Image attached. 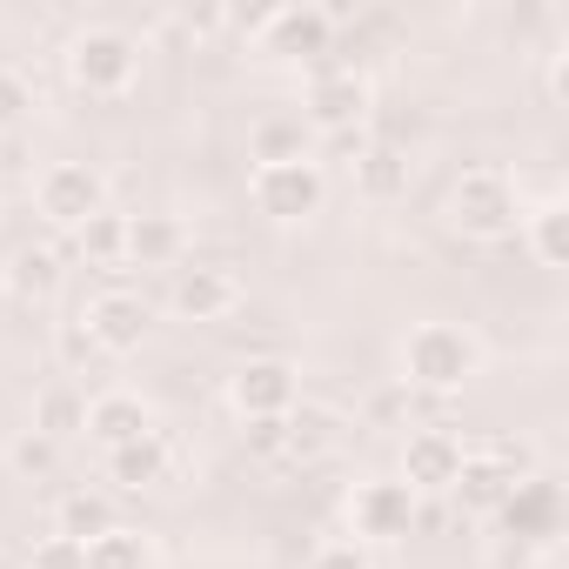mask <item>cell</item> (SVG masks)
<instances>
[{"label": "cell", "mask_w": 569, "mask_h": 569, "mask_svg": "<svg viewBox=\"0 0 569 569\" xmlns=\"http://www.w3.org/2000/svg\"><path fill=\"white\" fill-rule=\"evenodd\" d=\"M396 382L416 389V396H462L476 376H482V336L462 329V322H416L402 342H396Z\"/></svg>", "instance_id": "cell-1"}, {"label": "cell", "mask_w": 569, "mask_h": 569, "mask_svg": "<svg viewBox=\"0 0 569 569\" xmlns=\"http://www.w3.org/2000/svg\"><path fill=\"white\" fill-rule=\"evenodd\" d=\"M141 61H148L141 34H128V28H114V21H88V28H74L68 48H61V74H68V88L88 94V101H128L134 81H141Z\"/></svg>", "instance_id": "cell-2"}, {"label": "cell", "mask_w": 569, "mask_h": 569, "mask_svg": "<svg viewBox=\"0 0 569 569\" xmlns=\"http://www.w3.org/2000/svg\"><path fill=\"white\" fill-rule=\"evenodd\" d=\"M522 181L509 174V168H496V161H476V168H462L456 174V188H449V228L462 234V241H509L516 234V221H522Z\"/></svg>", "instance_id": "cell-3"}, {"label": "cell", "mask_w": 569, "mask_h": 569, "mask_svg": "<svg viewBox=\"0 0 569 569\" xmlns=\"http://www.w3.org/2000/svg\"><path fill=\"white\" fill-rule=\"evenodd\" d=\"M336 28H342V8H322V0H281V8H268L248 34H254V61L322 68L336 54Z\"/></svg>", "instance_id": "cell-4"}, {"label": "cell", "mask_w": 569, "mask_h": 569, "mask_svg": "<svg viewBox=\"0 0 569 569\" xmlns=\"http://www.w3.org/2000/svg\"><path fill=\"white\" fill-rule=\"evenodd\" d=\"M248 201L261 221L274 228H296L316 221L329 201V168L322 161H274V168H248Z\"/></svg>", "instance_id": "cell-5"}, {"label": "cell", "mask_w": 569, "mask_h": 569, "mask_svg": "<svg viewBox=\"0 0 569 569\" xmlns=\"http://www.w3.org/2000/svg\"><path fill=\"white\" fill-rule=\"evenodd\" d=\"M369 108H376V88L356 61H322L309 68L302 81V121L309 134H336V128H369Z\"/></svg>", "instance_id": "cell-6"}, {"label": "cell", "mask_w": 569, "mask_h": 569, "mask_svg": "<svg viewBox=\"0 0 569 569\" xmlns=\"http://www.w3.org/2000/svg\"><path fill=\"white\" fill-rule=\"evenodd\" d=\"M34 208H41L48 228L74 234L81 221H94L108 208V174L94 161H48L41 181H34Z\"/></svg>", "instance_id": "cell-7"}, {"label": "cell", "mask_w": 569, "mask_h": 569, "mask_svg": "<svg viewBox=\"0 0 569 569\" xmlns=\"http://www.w3.org/2000/svg\"><path fill=\"white\" fill-rule=\"evenodd\" d=\"M296 402H302V369L289 356H248L228 376V409L241 422H281Z\"/></svg>", "instance_id": "cell-8"}, {"label": "cell", "mask_w": 569, "mask_h": 569, "mask_svg": "<svg viewBox=\"0 0 569 569\" xmlns=\"http://www.w3.org/2000/svg\"><path fill=\"white\" fill-rule=\"evenodd\" d=\"M416 509H422V496L402 482V476H369V482H356L349 489V542H402L409 529H416Z\"/></svg>", "instance_id": "cell-9"}, {"label": "cell", "mask_w": 569, "mask_h": 569, "mask_svg": "<svg viewBox=\"0 0 569 569\" xmlns=\"http://www.w3.org/2000/svg\"><path fill=\"white\" fill-rule=\"evenodd\" d=\"M241 309V281L228 274V268H214V261H181L174 274H168V316L174 322H228Z\"/></svg>", "instance_id": "cell-10"}, {"label": "cell", "mask_w": 569, "mask_h": 569, "mask_svg": "<svg viewBox=\"0 0 569 569\" xmlns=\"http://www.w3.org/2000/svg\"><path fill=\"white\" fill-rule=\"evenodd\" d=\"M88 336H94V349L101 356H134L141 342H148V329H154V309L134 296V289H101V296H88V309L74 316Z\"/></svg>", "instance_id": "cell-11"}, {"label": "cell", "mask_w": 569, "mask_h": 569, "mask_svg": "<svg viewBox=\"0 0 569 569\" xmlns=\"http://www.w3.org/2000/svg\"><path fill=\"white\" fill-rule=\"evenodd\" d=\"M342 436H349V416L336 409V402H296L289 416H281V462H296V469H316V462H329L336 449H342Z\"/></svg>", "instance_id": "cell-12"}, {"label": "cell", "mask_w": 569, "mask_h": 569, "mask_svg": "<svg viewBox=\"0 0 569 569\" xmlns=\"http://www.w3.org/2000/svg\"><path fill=\"white\" fill-rule=\"evenodd\" d=\"M462 456H469V442H462L449 422H442V429H409V436H402V482H409L416 496H449Z\"/></svg>", "instance_id": "cell-13"}, {"label": "cell", "mask_w": 569, "mask_h": 569, "mask_svg": "<svg viewBox=\"0 0 569 569\" xmlns=\"http://www.w3.org/2000/svg\"><path fill=\"white\" fill-rule=\"evenodd\" d=\"M489 522H502V529L522 536V542H556V536H562V489H556L549 476H522V482L509 489V502H502Z\"/></svg>", "instance_id": "cell-14"}, {"label": "cell", "mask_w": 569, "mask_h": 569, "mask_svg": "<svg viewBox=\"0 0 569 569\" xmlns=\"http://www.w3.org/2000/svg\"><path fill=\"white\" fill-rule=\"evenodd\" d=\"M121 261H128V268H168V274H174V268L188 261V228H181V214H168V208L128 214Z\"/></svg>", "instance_id": "cell-15"}, {"label": "cell", "mask_w": 569, "mask_h": 569, "mask_svg": "<svg viewBox=\"0 0 569 569\" xmlns=\"http://www.w3.org/2000/svg\"><path fill=\"white\" fill-rule=\"evenodd\" d=\"M154 429V409H148V396L141 389H101V396H88V442L108 456V449H121V442H134V436H148Z\"/></svg>", "instance_id": "cell-16"}, {"label": "cell", "mask_w": 569, "mask_h": 569, "mask_svg": "<svg viewBox=\"0 0 569 569\" xmlns=\"http://www.w3.org/2000/svg\"><path fill=\"white\" fill-rule=\"evenodd\" d=\"M101 462H108V482H114V489L141 496V489H161V482L174 476V442H168L161 429H148V436H134V442L108 449Z\"/></svg>", "instance_id": "cell-17"}, {"label": "cell", "mask_w": 569, "mask_h": 569, "mask_svg": "<svg viewBox=\"0 0 569 569\" xmlns=\"http://www.w3.org/2000/svg\"><path fill=\"white\" fill-rule=\"evenodd\" d=\"M349 181H356V194L369 201V208H389V201H402L409 194V181H416V161L396 148V141H376L356 168H349Z\"/></svg>", "instance_id": "cell-18"}, {"label": "cell", "mask_w": 569, "mask_h": 569, "mask_svg": "<svg viewBox=\"0 0 569 569\" xmlns=\"http://www.w3.org/2000/svg\"><path fill=\"white\" fill-rule=\"evenodd\" d=\"M248 161L254 168H274V161H316V134L302 114H261L248 128Z\"/></svg>", "instance_id": "cell-19"}, {"label": "cell", "mask_w": 569, "mask_h": 569, "mask_svg": "<svg viewBox=\"0 0 569 569\" xmlns=\"http://www.w3.org/2000/svg\"><path fill=\"white\" fill-rule=\"evenodd\" d=\"M516 234H522V248H529L542 268H569V201H562V194H542L536 208H522Z\"/></svg>", "instance_id": "cell-20"}, {"label": "cell", "mask_w": 569, "mask_h": 569, "mask_svg": "<svg viewBox=\"0 0 569 569\" xmlns=\"http://www.w3.org/2000/svg\"><path fill=\"white\" fill-rule=\"evenodd\" d=\"M509 489H516V476H502L482 449H469L462 469H456V482H449V502H456L462 516H496V509L509 502Z\"/></svg>", "instance_id": "cell-21"}, {"label": "cell", "mask_w": 569, "mask_h": 569, "mask_svg": "<svg viewBox=\"0 0 569 569\" xmlns=\"http://www.w3.org/2000/svg\"><path fill=\"white\" fill-rule=\"evenodd\" d=\"M28 429H41L48 442H61V449H68V442L88 429V396H81L74 382H48V389L28 402Z\"/></svg>", "instance_id": "cell-22"}, {"label": "cell", "mask_w": 569, "mask_h": 569, "mask_svg": "<svg viewBox=\"0 0 569 569\" xmlns=\"http://www.w3.org/2000/svg\"><path fill=\"white\" fill-rule=\"evenodd\" d=\"M0 281H8L14 302H54V289H61V254L54 248H14L8 268H0Z\"/></svg>", "instance_id": "cell-23"}, {"label": "cell", "mask_w": 569, "mask_h": 569, "mask_svg": "<svg viewBox=\"0 0 569 569\" xmlns=\"http://www.w3.org/2000/svg\"><path fill=\"white\" fill-rule=\"evenodd\" d=\"M0 462H8V476H14V482H54V476L68 469V449H61V442H48L41 429H14V436H8V449H0Z\"/></svg>", "instance_id": "cell-24"}, {"label": "cell", "mask_w": 569, "mask_h": 569, "mask_svg": "<svg viewBox=\"0 0 569 569\" xmlns=\"http://www.w3.org/2000/svg\"><path fill=\"white\" fill-rule=\"evenodd\" d=\"M114 522H121V516H114V496H101V489H74V496L54 502V536L94 542V536H108Z\"/></svg>", "instance_id": "cell-25"}, {"label": "cell", "mask_w": 569, "mask_h": 569, "mask_svg": "<svg viewBox=\"0 0 569 569\" xmlns=\"http://www.w3.org/2000/svg\"><path fill=\"white\" fill-rule=\"evenodd\" d=\"M121 241H128V214L101 208L94 221L74 228V254H88V268H121Z\"/></svg>", "instance_id": "cell-26"}, {"label": "cell", "mask_w": 569, "mask_h": 569, "mask_svg": "<svg viewBox=\"0 0 569 569\" xmlns=\"http://www.w3.org/2000/svg\"><path fill=\"white\" fill-rule=\"evenodd\" d=\"M88 569H154V542L141 536V529H108V536H94L88 542Z\"/></svg>", "instance_id": "cell-27"}, {"label": "cell", "mask_w": 569, "mask_h": 569, "mask_svg": "<svg viewBox=\"0 0 569 569\" xmlns=\"http://www.w3.org/2000/svg\"><path fill=\"white\" fill-rule=\"evenodd\" d=\"M34 108H41V88H34L21 68L0 61V134H21V128L34 121Z\"/></svg>", "instance_id": "cell-28"}, {"label": "cell", "mask_w": 569, "mask_h": 569, "mask_svg": "<svg viewBox=\"0 0 569 569\" xmlns=\"http://www.w3.org/2000/svg\"><path fill=\"white\" fill-rule=\"evenodd\" d=\"M302 569H376V562H369L362 542H349V536H322V542L302 556Z\"/></svg>", "instance_id": "cell-29"}, {"label": "cell", "mask_w": 569, "mask_h": 569, "mask_svg": "<svg viewBox=\"0 0 569 569\" xmlns=\"http://www.w3.org/2000/svg\"><path fill=\"white\" fill-rule=\"evenodd\" d=\"M369 148H376V134H369V128H336V134H316V161H342V168H356Z\"/></svg>", "instance_id": "cell-30"}, {"label": "cell", "mask_w": 569, "mask_h": 569, "mask_svg": "<svg viewBox=\"0 0 569 569\" xmlns=\"http://www.w3.org/2000/svg\"><path fill=\"white\" fill-rule=\"evenodd\" d=\"M28 569H88V542H74V536H41L34 542V556H28Z\"/></svg>", "instance_id": "cell-31"}, {"label": "cell", "mask_w": 569, "mask_h": 569, "mask_svg": "<svg viewBox=\"0 0 569 569\" xmlns=\"http://www.w3.org/2000/svg\"><path fill=\"white\" fill-rule=\"evenodd\" d=\"M482 456H489L502 476H516V482H522V476H536V449H529L522 436H496V442H482Z\"/></svg>", "instance_id": "cell-32"}, {"label": "cell", "mask_w": 569, "mask_h": 569, "mask_svg": "<svg viewBox=\"0 0 569 569\" xmlns=\"http://www.w3.org/2000/svg\"><path fill=\"white\" fill-rule=\"evenodd\" d=\"M54 356H61V369H88V362H101V349H94V336H88L81 322H61V329H54Z\"/></svg>", "instance_id": "cell-33"}, {"label": "cell", "mask_w": 569, "mask_h": 569, "mask_svg": "<svg viewBox=\"0 0 569 569\" xmlns=\"http://www.w3.org/2000/svg\"><path fill=\"white\" fill-rule=\"evenodd\" d=\"M241 442L254 462H281V422H241Z\"/></svg>", "instance_id": "cell-34"}, {"label": "cell", "mask_w": 569, "mask_h": 569, "mask_svg": "<svg viewBox=\"0 0 569 569\" xmlns=\"http://www.w3.org/2000/svg\"><path fill=\"white\" fill-rule=\"evenodd\" d=\"M542 94H549V108H569V48H556V54H549V74H542Z\"/></svg>", "instance_id": "cell-35"}]
</instances>
